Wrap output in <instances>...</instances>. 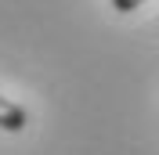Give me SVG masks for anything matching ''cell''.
<instances>
[{
  "label": "cell",
  "mask_w": 159,
  "mask_h": 155,
  "mask_svg": "<svg viewBox=\"0 0 159 155\" xmlns=\"http://www.w3.org/2000/svg\"><path fill=\"white\" fill-rule=\"evenodd\" d=\"M29 126V112L22 105H15L11 97L0 94V130H7V134H22Z\"/></svg>",
  "instance_id": "6da1fadb"
},
{
  "label": "cell",
  "mask_w": 159,
  "mask_h": 155,
  "mask_svg": "<svg viewBox=\"0 0 159 155\" xmlns=\"http://www.w3.org/2000/svg\"><path fill=\"white\" fill-rule=\"evenodd\" d=\"M141 4H145V0H112V7H116L119 15H130L134 7H141Z\"/></svg>",
  "instance_id": "7a4b0ae2"
}]
</instances>
